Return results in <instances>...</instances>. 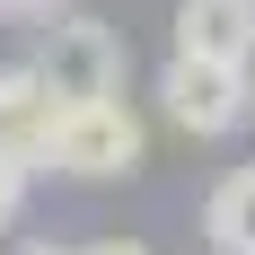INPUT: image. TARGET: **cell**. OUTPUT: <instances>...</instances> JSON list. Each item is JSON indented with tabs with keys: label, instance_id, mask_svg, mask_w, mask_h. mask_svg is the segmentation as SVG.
<instances>
[{
	"label": "cell",
	"instance_id": "3957f363",
	"mask_svg": "<svg viewBox=\"0 0 255 255\" xmlns=\"http://www.w3.org/2000/svg\"><path fill=\"white\" fill-rule=\"evenodd\" d=\"M35 71L53 79L62 106H88V97H115V88H124V44H115L97 18H53Z\"/></svg>",
	"mask_w": 255,
	"mask_h": 255
},
{
	"label": "cell",
	"instance_id": "8992f818",
	"mask_svg": "<svg viewBox=\"0 0 255 255\" xmlns=\"http://www.w3.org/2000/svg\"><path fill=\"white\" fill-rule=\"evenodd\" d=\"M203 238L220 255H255V167H238V176L211 185V203H203Z\"/></svg>",
	"mask_w": 255,
	"mask_h": 255
},
{
	"label": "cell",
	"instance_id": "5b68a950",
	"mask_svg": "<svg viewBox=\"0 0 255 255\" xmlns=\"http://www.w3.org/2000/svg\"><path fill=\"white\" fill-rule=\"evenodd\" d=\"M176 53L255 62V0H176Z\"/></svg>",
	"mask_w": 255,
	"mask_h": 255
},
{
	"label": "cell",
	"instance_id": "ba28073f",
	"mask_svg": "<svg viewBox=\"0 0 255 255\" xmlns=\"http://www.w3.org/2000/svg\"><path fill=\"white\" fill-rule=\"evenodd\" d=\"M9 18H53V0H0Z\"/></svg>",
	"mask_w": 255,
	"mask_h": 255
},
{
	"label": "cell",
	"instance_id": "277c9868",
	"mask_svg": "<svg viewBox=\"0 0 255 255\" xmlns=\"http://www.w3.org/2000/svg\"><path fill=\"white\" fill-rule=\"evenodd\" d=\"M53 124H62V97H53L44 71H35V62L0 71V150L35 167V158H53Z\"/></svg>",
	"mask_w": 255,
	"mask_h": 255
},
{
	"label": "cell",
	"instance_id": "6da1fadb",
	"mask_svg": "<svg viewBox=\"0 0 255 255\" xmlns=\"http://www.w3.org/2000/svg\"><path fill=\"white\" fill-rule=\"evenodd\" d=\"M150 150V132L132 115L124 97H88V106H62V124H53V167L79 185H106V176H132Z\"/></svg>",
	"mask_w": 255,
	"mask_h": 255
},
{
	"label": "cell",
	"instance_id": "52a82bcc",
	"mask_svg": "<svg viewBox=\"0 0 255 255\" xmlns=\"http://www.w3.org/2000/svg\"><path fill=\"white\" fill-rule=\"evenodd\" d=\"M18 203H26V158L0 150V220H18Z\"/></svg>",
	"mask_w": 255,
	"mask_h": 255
},
{
	"label": "cell",
	"instance_id": "9c48e42d",
	"mask_svg": "<svg viewBox=\"0 0 255 255\" xmlns=\"http://www.w3.org/2000/svg\"><path fill=\"white\" fill-rule=\"evenodd\" d=\"M88 255H150V247H124V238H115V247H88Z\"/></svg>",
	"mask_w": 255,
	"mask_h": 255
},
{
	"label": "cell",
	"instance_id": "30bf717a",
	"mask_svg": "<svg viewBox=\"0 0 255 255\" xmlns=\"http://www.w3.org/2000/svg\"><path fill=\"white\" fill-rule=\"evenodd\" d=\"M26 255H71V247H53V238H35V247H26Z\"/></svg>",
	"mask_w": 255,
	"mask_h": 255
},
{
	"label": "cell",
	"instance_id": "7a4b0ae2",
	"mask_svg": "<svg viewBox=\"0 0 255 255\" xmlns=\"http://www.w3.org/2000/svg\"><path fill=\"white\" fill-rule=\"evenodd\" d=\"M158 106L167 124L194 132V141H220L255 115V88H247V62H211V53H176L158 71Z\"/></svg>",
	"mask_w": 255,
	"mask_h": 255
}]
</instances>
